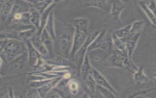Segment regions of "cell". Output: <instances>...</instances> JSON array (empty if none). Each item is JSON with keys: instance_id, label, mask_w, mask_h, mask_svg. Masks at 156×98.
I'll return each instance as SVG.
<instances>
[{"instance_id": "1", "label": "cell", "mask_w": 156, "mask_h": 98, "mask_svg": "<svg viewBox=\"0 0 156 98\" xmlns=\"http://www.w3.org/2000/svg\"><path fill=\"white\" fill-rule=\"evenodd\" d=\"M1 58L4 63L10 62L19 56L27 52L24 42L16 39H1Z\"/></svg>"}, {"instance_id": "2", "label": "cell", "mask_w": 156, "mask_h": 98, "mask_svg": "<svg viewBox=\"0 0 156 98\" xmlns=\"http://www.w3.org/2000/svg\"><path fill=\"white\" fill-rule=\"evenodd\" d=\"M75 28L72 25L64 26L58 37L59 50L64 58H69Z\"/></svg>"}, {"instance_id": "3", "label": "cell", "mask_w": 156, "mask_h": 98, "mask_svg": "<svg viewBox=\"0 0 156 98\" xmlns=\"http://www.w3.org/2000/svg\"><path fill=\"white\" fill-rule=\"evenodd\" d=\"M28 62L27 52L19 56L13 61L7 63H4L5 74V78L17 77L21 75L25 70Z\"/></svg>"}, {"instance_id": "4", "label": "cell", "mask_w": 156, "mask_h": 98, "mask_svg": "<svg viewBox=\"0 0 156 98\" xmlns=\"http://www.w3.org/2000/svg\"><path fill=\"white\" fill-rule=\"evenodd\" d=\"M100 32H101V31L96 30V31L92 32L90 34L88 35V37L86 39L85 43L80 47V48L76 53L74 57L73 62L77 69L79 74L81 65L84 59V57L88 51V48L89 45L96 39V37L99 35Z\"/></svg>"}, {"instance_id": "5", "label": "cell", "mask_w": 156, "mask_h": 98, "mask_svg": "<svg viewBox=\"0 0 156 98\" xmlns=\"http://www.w3.org/2000/svg\"><path fill=\"white\" fill-rule=\"evenodd\" d=\"M25 43L27 48L28 62H29L28 64L30 67L35 69H37L45 62V61L42 57L43 56L34 47L30 39L26 41Z\"/></svg>"}, {"instance_id": "6", "label": "cell", "mask_w": 156, "mask_h": 98, "mask_svg": "<svg viewBox=\"0 0 156 98\" xmlns=\"http://www.w3.org/2000/svg\"><path fill=\"white\" fill-rule=\"evenodd\" d=\"M88 37V33L82 30L75 29L73 46L69 55V60L73 61L76 53L80 48V47L85 43Z\"/></svg>"}, {"instance_id": "7", "label": "cell", "mask_w": 156, "mask_h": 98, "mask_svg": "<svg viewBox=\"0 0 156 98\" xmlns=\"http://www.w3.org/2000/svg\"><path fill=\"white\" fill-rule=\"evenodd\" d=\"M140 37V32L137 33L135 35H129L126 38L121 39L124 42H125L129 58L131 62L132 61V56L135 49L137 45V43Z\"/></svg>"}, {"instance_id": "8", "label": "cell", "mask_w": 156, "mask_h": 98, "mask_svg": "<svg viewBox=\"0 0 156 98\" xmlns=\"http://www.w3.org/2000/svg\"><path fill=\"white\" fill-rule=\"evenodd\" d=\"M93 78L94 79L97 85L104 86L108 89H110L111 91H112L114 94L117 95V92L115 91V89L113 88V87L110 85V83L108 82V81L105 78V77L99 72L98 71L96 68L93 67L91 73ZM118 96V95H117Z\"/></svg>"}, {"instance_id": "9", "label": "cell", "mask_w": 156, "mask_h": 98, "mask_svg": "<svg viewBox=\"0 0 156 98\" xmlns=\"http://www.w3.org/2000/svg\"><path fill=\"white\" fill-rule=\"evenodd\" d=\"M126 8L127 4H124L120 0H112L109 14L115 20L120 21L121 13Z\"/></svg>"}, {"instance_id": "10", "label": "cell", "mask_w": 156, "mask_h": 98, "mask_svg": "<svg viewBox=\"0 0 156 98\" xmlns=\"http://www.w3.org/2000/svg\"><path fill=\"white\" fill-rule=\"evenodd\" d=\"M63 79V76H58L55 78L51 79L49 81L46 83L45 85L42 86L41 87L38 88V91L40 97H44L46 96V94L52 90L54 88L56 87V86Z\"/></svg>"}, {"instance_id": "11", "label": "cell", "mask_w": 156, "mask_h": 98, "mask_svg": "<svg viewBox=\"0 0 156 98\" xmlns=\"http://www.w3.org/2000/svg\"><path fill=\"white\" fill-rule=\"evenodd\" d=\"M34 47L40 52L43 56H46L49 55L48 51L41 40L40 36L37 32L30 39Z\"/></svg>"}, {"instance_id": "12", "label": "cell", "mask_w": 156, "mask_h": 98, "mask_svg": "<svg viewBox=\"0 0 156 98\" xmlns=\"http://www.w3.org/2000/svg\"><path fill=\"white\" fill-rule=\"evenodd\" d=\"M93 66L90 64V58L89 57L88 53H86L83 61L81 65L80 69V72H79V75H80L81 78L83 80L89 74H91V70H92Z\"/></svg>"}, {"instance_id": "13", "label": "cell", "mask_w": 156, "mask_h": 98, "mask_svg": "<svg viewBox=\"0 0 156 98\" xmlns=\"http://www.w3.org/2000/svg\"><path fill=\"white\" fill-rule=\"evenodd\" d=\"M88 53L90 58L92 59L93 61L96 62L102 61H104L110 55V53L100 48L94 49L93 50L88 51Z\"/></svg>"}, {"instance_id": "14", "label": "cell", "mask_w": 156, "mask_h": 98, "mask_svg": "<svg viewBox=\"0 0 156 98\" xmlns=\"http://www.w3.org/2000/svg\"><path fill=\"white\" fill-rule=\"evenodd\" d=\"M16 0H8L4 2L1 0V14L3 20H6L12 12V10L16 2Z\"/></svg>"}, {"instance_id": "15", "label": "cell", "mask_w": 156, "mask_h": 98, "mask_svg": "<svg viewBox=\"0 0 156 98\" xmlns=\"http://www.w3.org/2000/svg\"><path fill=\"white\" fill-rule=\"evenodd\" d=\"M71 23L75 29H78L88 33V29L90 24L88 18L86 17H77L74 18Z\"/></svg>"}, {"instance_id": "16", "label": "cell", "mask_w": 156, "mask_h": 98, "mask_svg": "<svg viewBox=\"0 0 156 98\" xmlns=\"http://www.w3.org/2000/svg\"><path fill=\"white\" fill-rule=\"evenodd\" d=\"M112 33L113 32H111L110 31L107 30L105 35L104 37V39L100 48L106 51L110 54H111V53L112 52L114 47Z\"/></svg>"}, {"instance_id": "17", "label": "cell", "mask_w": 156, "mask_h": 98, "mask_svg": "<svg viewBox=\"0 0 156 98\" xmlns=\"http://www.w3.org/2000/svg\"><path fill=\"white\" fill-rule=\"evenodd\" d=\"M40 38L45 47L46 48L49 55H52L53 54V39L48 32L46 29L44 28L40 35Z\"/></svg>"}, {"instance_id": "18", "label": "cell", "mask_w": 156, "mask_h": 98, "mask_svg": "<svg viewBox=\"0 0 156 98\" xmlns=\"http://www.w3.org/2000/svg\"><path fill=\"white\" fill-rule=\"evenodd\" d=\"M133 79L136 84L144 83L149 81V77L144 72V67L143 66L139 67L133 72Z\"/></svg>"}, {"instance_id": "19", "label": "cell", "mask_w": 156, "mask_h": 98, "mask_svg": "<svg viewBox=\"0 0 156 98\" xmlns=\"http://www.w3.org/2000/svg\"><path fill=\"white\" fill-rule=\"evenodd\" d=\"M56 3H53L51 6H49L41 14V18H40V28L37 31V33L40 36L41 34V32L44 29L45 25L46 24V22L48 21V17L49 16L50 13L51 11L53 10V8L55 7Z\"/></svg>"}, {"instance_id": "20", "label": "cell", "mask_w": 156, "mask_h": 98, "mask_svg": "<svg viewBox=\"0 0 156 98\" xmlns=\"http://www.w3.org/2000/svg\"><path fill=\"white\" fill-rule=\"evenodd\" d=\"M138 6L140 7V8L142 9V10L144 12V13L147 16V18L151 21V24L156 29V17L152 12V11L150 10V9L148 7V6L146 4V1L141 0L138 2Z\"/></svg>"}, {"instance_id": "21", "label": "cell", "mask_w": 156, "mask_h": 98, "mask_svg": "<svg viewBox=\"0 0 156 98\" xmlns=\"http://www.w3.org/2000/svg\"><path fill=\"white\" fill-rule=\"evenodd\" d=\"M29 12L30 13V23L32 25H34L38 30L40 28V24L41 13L36 8L32 6H31Z\"/></svg>"}, {"instance_id": "22", "label": "cell", "mask_w": 156, "mask_h": 98, "mask_svg": "<svg viewBox=\"0 0 156 98\" xmlns=\"http://www.w3.org/2000/svg\"><path fill=\"white\" fill-rule=\"evenodd\" d=\"M108 0H90L85 6L88 7H96L104 11H107L108 9Z\"/></svg>"}, {"instance_id": "23", "label": "cell", "mask_w": 156, "mask_h": 98, "mask_svg": "<svg viewBox=\"0 0 156 98\" xmlns=\"http://www.w3.org/2000/svg\"><path fill=\"white\" fill-rule=\"evenodd\" d=\"M44 28L46 29L48 32L50 34L54 40L56 39V34L55 32L54 28V12L53 10L49 14L48 17V21L45 25Z\"/></svg>"}, {"instance_id": "24", "label": "cell", "mask_w": 156, "mask_h": 98, "mask_svg": "<svg viewBox=\"0 0 156 98\" xmlns=\"http://www.w3.org/2000/svg\"><path fill=\"white\" fill-rule=\"evenodd\" d=\"M85 88L88 89V91L93 96L96 93V83L93 78L91 74H89L83 80Z\"/></svg>"}, {"instance_id": "25", "label": "cell", "mask_w": 156, "mask_h": 98, "mask_svg": "<svg viewBox=\"0 0 156 98\" xmlns=\"http://www.w3.org/2000/svg\"><path fill=\"white\" fill-rule=\"evenodd\" d=\"M107 31V29H102V30L101 31L99 35L96 37V39L89 45L88 48V51H90L93 50L94 49L101 48L104 37Z\"/></svg>"}, {"instance_id": "26", "label": "cell", "mask_w": 156, "mask_h": 98, "mask_svg": "<svg viewBox=\"0 0 156 98\" xmlns=\"http://www.w3.org/2000/svg\"><path fill=\"white\" fill-rule=\"evenodd\" d=\"M132 24H129L121 28L115 30L113 33L119 39H124L130 35Z\"/></svg>"}, {"instance_id": "27", "label": "cell", "mask_w": 156, "mask_h": 98, "mask_svg": "<svg viewBox=\"0 0 156 98\" xmlns=\"http://www.w3.org/2000/svg\"><path fill=\"white\" fill-rule=\"evenodd\" d=\"M53 3H54V0H45L38 2L35 4H32V6L36 8L41 14L49 6Z\"/></svg>"}, {"instance_id": "28", "label": "cell", "mask_w": 156, "mask_h": 98, "mask_svg": "<svg viewBox=\"0 0 156 98\" xmlns=\"http://www.w3.org/2000/svg\"><path fill=\"white\" fill-rule=\"evenodd\" d=\"M98 92L102 97L110 98V97H116L118 96L115 94H114L112 91H111L110 89L97 85H96V92Z\"/></svg>"}, {"instance_id": "29", "label": "cell", "mask_w": 156, "mask_h": 98, "mask_svg": "<svg viewBox=\"0 0 156 98\" xmlns=\"http://www.w3.org/2000/svg\"><path fill=\"white\" fill-rule=\"evenodd\" d=\"M144 22L143 20L135 21L132 24L130 35H135L137 33L141 32L144 26Z\"/></svg>"}, {"instance_id": "30", "label": "cell", "mask_w": 156, "mask_h": 98, "mask_svg": "<svg viewBox=\"0 0 156 98\" xmlns=\"http://www.w3.org/2000/svg\"><path fill=\"white\" fill-rule=\"evenodd\" d=\"M67 86L70 94L73 95H76L79 92V83L74 79L69 80L67 83Z\"/></svg>"}, {"instance_id": "31", "label": "cell", "mask_w": 156, "mask_h": 98, "mask_svg": "<svg viewBox=\"0 0 156 98\" xmlns=\"http://www.w3.org/2000/svg\"><path fill=\"white\" fill-rule=\"evenodd\" d=\"M156 91V86L154 88H151L143 90H140L139 91H137L135 93H133L132 94L129 96V97H146V94L148 93H151V92Z\"/></svg>"}, {"instance_id": "32", "label": "cell", "mask_w": 156, "mask_h": 98, "mask_svg": "<svg viewBox=\"0 0 156 98\" xmlns=\"http://www.w3.org/2000/svg\"><path fill=\"white\" fill-rule=\"evenodd\" d=\"M52 79V78H51ZM51 79H45V80H33L28 81V86L30 88H39L45 85L46 83L49 81Z\"/></svg>"}, {"instance_id": "33", "label": "cell", "mask_w": 156, "mask_h": 98, "mask_svg": "<svg viewBox=\"0 0 156 98\" xmlns=\"http://www.w3.org/2000/svg\"><path fill=\"white\" fill-rule=\"evenodd\" d=\"M26 97H40L37 88H30V89L27 92Z\"/></svg>"}, {"instance_id": "34", "label": "cell", "mask_w": 156, "mask_h": 98, "mask_svg": "<svg viewBox=\"0 0 156 98\" xmlns=\"http://www.w3.org/2000/svg\"><path fill=\"white\" fill-rule=\"evenodd\" d=\"M147 6L152 11V12L156 17V2L154 0H150L148 2H146Z\"/></svg>"}, {"instance_id": "35", "label": "cell", "mask_w": 156, "mask_h": 98, "mask_svg": "<svg viewBox=\"0 0 156 98\" xmlns=\"http://www.w3.org/2000/svg\"><path fill=\"white\" fill-rule=\"evenodd\" d=\"M8 94H9V97H14L13 93V89L11 86L8 87Z\"/></svg>"}, {"instance_id": "36", "label": "cell", "mask_w": 156, "mask_h": 98, "mask_svg": "<svg viewBox=\"0 0 156 98\" xmlns=\"http://www.w3.org/2000/svg\"><path fill=\"white\" fill-rule=\"evenodd\" d=\"M25 2H27L29 4H37V2H38V0H23Z\"/></svg>"}, {"instance_id": "37", "label": "cell", "mask_w": 156, "mask_h": 98, "mask_svg": "<svg viewBox=\"0 0 156 98\" xmlns=\"http://www.w3.org/2000/svg\"><path fill=\"white\" fill-rule=\"evenodd\" d=\"M152 80L154 82V83L156 85V73H153V74L152 75Z\"/></svg>"}, {"instance_id": "38", "label": "cell", "mask_w": 156, "mask_h": 98, "mask_svg": "<svg viewBox=\"0 0 156 98\" xmlns=\"http://www.w3.org/2000/svg\"><path fill=\"white\" fill-rule=\"evenodd\" d=\"M121 1H122V2H124V4H127L128 2H129V0H120Z\"/></svg>"}, {"instance_id": "39", "label": "cell", "mask_w": 156, "mask_h": 98, "mask_svg": "<svg viewBox=\"0 0 156 98\" xmlns=\"http://www.w3.org/2000/svg\"><path fill=\"white\" fill-rule=\"evenodd\" d=\"M62 1H63V0H54V3H57V2H60Z\"/></svg>"}, {"instance_id": "40", "label": "cell", "mask_w": 156, "mask_h": 98, "mask_svg": "<svg viewBox=\"0 0 156 98\" xmlns=\"http://www.w3.org/2000/svg\"><path fill=\"white\" fill-rule=\"evenodd\" d=\"M38 2H40V1H45V0H38Z\"/></svg>"}, {"instance_id": "41", "label": "cell", "mask_w": 156, "mask_h": 98, "mask_svg": "<svg viewBox=\"0 0 156 98\" xmlns=\"http://www.w3.org/2000/svg\"><path fill=\"white\" fill-rule=\"evenodd\" d=\"M3 1H4V2H5V1H8V0H3Z\"/></svg>"}, {"instance_id": "42", "label": "cell", "mask_w": 156, "mask_h": 98, "mask_svg": "<svg viewBox=\"0 0 156 98\" xmlns=\"http://www.w3.org/2000/svg\"><path fill=\"white\" fill-rule=\"evenodd\" d=\"M154 1H155V2H156V0H154Z\"/></svg>"}]
</instances>
